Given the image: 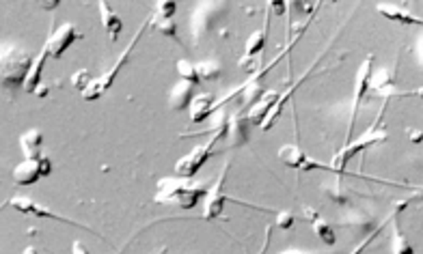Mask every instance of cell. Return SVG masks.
<instances>
[{
  "label": "cell",
  "instance_id": "1",
  "mask_svg": "<svg viewBox=\"0 0 423 254\" xmlns=\"http://www.w3.org/2000/svg\"><path fill=\"white\" fill-rule=\"evenodd\" d=\"M208 188L199 185V183H190L188 179H160L158 183V194H156V203H175L184 209H192L201 197H208Z\"/></svg>",
  "mask_w": 423,
  "mask_h": 254
},
{
  "label": "cell",
  "instance_id": "2",
  "mask_svg": "<svg viewBox=\"0 0 423 254\" xmlns=\"http://www.w3.org/2000/svg\"><path fill=\"white\" fill-rule=\"evenodd\" d=\"M33 65H35V61L26 50L7 46L3 50V67H0V73H3V87L5 89H15L19 84L24 87Z\"/></svg>",
  "mask_w": 423,
  "mask_h": 254
},
{
  "label": "cell",
  "instance_id": "3",
  "mask_svg": "<svg viewBox=\"0 0 423 254\" xmlns=\"http://www.w3.org/2000/svg\"><path fill=\"white\" fill-rule=\"evenodd\" d=\"M151 24V19H145L143 24H140V28L136 30V35L132 37V42H130V46L124 50V54H121L119 58H117V63H115V67L110 69V71H106L104 75H99L97 80H93L85 91H83V100L85 102H95V100H99V97H102L110 87H113V82H115V78L119 75V71L124 69V65H126V61L130 58V54H132V50L136 48V44H138V39H140V35H143V30L147 28Z\"/></svg>",
  "mask_w": 423,
  "mask_h": 254
},
{
  "label": "cell",
  "instance_id": "4",
  "mask_svg": "<svg viewBox=\"0 0 423 254\" xmlns=\"http://www.w3.org/2000/svg\"><path fill=\"white\" fill-rule=\"evenodd\" d=\"M382 112H385V108L380 110V114H378V119H376V123L365 131V134H360L358 138L354 140V143H350V145H344V149L341 151H337V155L333 158V168L341 174L346 170V166H348V162L354 158L356 153H360L363 149H370L372 145H376V143H382V140H387V136H389V131L387 129H378V125H380V116H382Z\"/></svg>",
  "mask_w": 423,
  "mask_h": 254
},
{
  "label": "cell",
  "instance_id": "5",
  "mask_svg": "<svg viewBox=\"0 0 423 254\" xmlns=\"http://www.w3.org/2000/svg\"><path fill=\"white\" fill-rule=\"evenodd\" d=\"M229 127V125H227ZM227 136V129H223V131H218L216 136H212V138L206 143V145H199V147H194L190 153H186L184 158L181 160H177L175 162V172H177V177H181V179H192L194 174L204 168V164L212 158V149L216 147V143L220 140V138H225Z\"/></svg>",
  "mask_w": 423,
  "mask_h": 254
},
{
  "label": "cell",
  "instance_id": "6",
  "mask_svg": "<svg viewBox=\"0 0 423 254\" xmlns=\"http://www.w3.org/2000/svg\"><path fill=\"white\" fill-rule=\"evenodd\" d=\"M372 63H374V54H367L365 61L360 63L358 71H356V80H354V104H352V116H350V125H348V138L346 145L352 143V127L356 121V112L363 104V97L367 95L370 87H372Z\"/></svg>",
  "mask_w": 423,
  "mask_h": 254
},
{
  "label": "cell",
  "instance_id": "7",
  "mask_svg": "<svg viewBox=\"0 0 423 254\" xmlns=\"http://www.w3.org/2000/svg\"><path fill=\"white\" fill-rule=\"evenodd\" d=\"M50 170H52L50 158H46V155H44L42 160H24V162H19L13 168V172H11V179L17 185H33L42 177H48Z\"/></svg>",
  "mask_w": 423,
  "mask_h": 254
},
{
  "label": "cell",
  "instance_id": "8",
  "mask_svg": "<svg viewBox=\"0 0 423 254\" xmlns=\"http://www.w3.org/2000/svg\"><path fill=\"white\" fill-rule=\"evenodd\" d=\"M7 205L13 207V209H17V211H22V213H31V216H37V218H48V220H54V222H65V224H72V226L85 228V230H89V233H95L93 228L85 226V224H78L76 220H69V218H65V216H58V213H54L52 209L42 207L39 203H35V201H31V199H26V197H11V199L7 201Z\"/></svg>",
  "mask_w": 423,
  "mask_h": 254
},
{
  "label": "cell",
  "instance_id": "9",
  "mask_svg": "<svg viewBox=\"0 0 423 254\" xmlns=\"http://www.w3.org/2000/svg\"><path fill=\"white\" fill-rule=\"evenodd\" d=\"M78 39H83V33H80L74 24H60L56 30H52L50 35H48V39H46V50H48V54L52 56V58H60L63 56L65 52H67V48L72 46V44H76Z\"/></svg>",
  "mask_w": 423,
  "mask_h": 254
},
{
  "label": "cell",
  "instance_id": "10",
  "mask_svg": "<svg viewBox=\"0 0 423 254\" xmlns=\"http://www.w3.org/2000/svg\"><path fill=\"white\" fill-rule=\"evenodd\" d=\"M227 172H229V164L223 166L220 170L216 183L210 188L208 197H206V207H204V220H216L220 218V213H223V207H225V201H229V197L223 192L225 188V179H227Z\"/></svg>",
  "mask_w": 423,
  "mask_h": 254
},
{
  "label": "cell",
  "instance_id": "11",
  "mask_svg": "<svg viewBox=\"0 0 423 254\" xmlns=\"http://www.w3.org/2000/svg\"><path fill=\"white\" fill-rule=\"evenodd\" d=\"M279 160L288 164L290 168H296V170H313V168H329L324 164H317L315 160H309L305 151H302L298 145H285L279 149Z\"/></svg>",
  "mask_w": 423,
  "mask_h": 254
},
{
  "label": "cell",
  "instance_id": "12",
  "mask_svg": "<svg viewBox=\"0 0 423 254\" xmlns=\"http://www.w3.org/2000/svg\"><path fill=\"white\" fill-rule=\"evenodd\" d=\"M266 26H268V17H266ZM266 26L259 28L255 35H251V39L247 42V50H244V56L240 58V67L247 69V71H255V65H253V58L257 54H261L266 46Z\"/></svg>",
  "mask_w": 423,
  "mask_h": 254
},
{
  "label": "cell",
  "instance_id": "13",
  "mask_svg": "<svg viewBox=\"0 0 423 254\" xmlns=\"http://www.w3.org/2000/svg\"><path fill=\"white\" fill-rule=\"evenodd\" d=\"M194 97H197L194 95V84L181 80L169 93V106H171V110H177V112L179 110H186V108H190Z\"/></svg>",
  "mask_w": 423,
  "mask_h": 254
},
{
  "label": "cell",
  "instance_id": "14",
  "mask_svg": "<svg viewBox=\"0 0 423 254\" xmlns=\"http://www.w3.org/2000/svg\"><path fill=\"white\" fill-rule=\"evenodd\" d=\"M378 13L385 15L387 19H393V22L399 24H406V26H423V19L413 15L408 9H401L399 5H385V3H378L376 5Z\"/></svg>",
  "mask_w": 423,
  "mask_h": 254
},
{
  "label": "cell",
  "instance_id": "15",
  "mask_svg": "<svg viewBox=\"0 0 423 254\" xmlns=\"http://www.w3.org/2000/svg\"><path fill=\"white\" fill-rule=\"evenodd\" d=\"M216 110V100L212 93H199L190 104V123H201Z\"/></svg>",
  "mask_w": 423,
  "mask_h": 254
},
{
  "label": "cell",
  "instance_id": "16",
  "mask_svg": "<svg viewBox=\"0 0 423 254\" xmlns=\"http://www.w3.org/2000/svg\"><path fill=\"white\" fill-rule=\"evenodd\" d=\"M97 9H99V17H102V26H104L106 35L115 42L121 33V28H124V22H121L119 13H115V9L106 3V0H99Z\"/></svg>",
  "mask_w": 423,
  "mask_h": 254
},
{
  "label": "cell",
  "instance_id": "17",
  "mask_svg": "<svg viewBox=\"0 0 423 254\" xmlns=\"http://www.w3.org/2000/svg\"><path fill=\"white\" fill-rule=\"evenodd\" d=\"M276 100H279V95L276 93H268L266 97H261V102H257V104H253L251 106V110H249V123L251 125H264V121L268 119V114H270V110L274 108V104H276Z\"/></svg>",
  "mask_w": 423,
  "mask_h": 254
},
{
  "label": "cell",
  "instance_id": "18",
  "mask_svg": "<svg viewBox=\"0 0 423 254\" xmlns=\"http://www.w3.org/2000/svg\"><path fill=\"white\" fill-rule=\"evenodd\" d=\"M249 119L247 116H242L240 112L235 116L229 119V127H227V138H229V145L233 147H240L249 143Z\"/></svg>",
  "mask_w": 423,
  "mask_h": 254
},
{
  "label": "cell",
  "instance_id": "19",
  "mask_svg": "<svg viewBox=\"0 0 423 254\" xmlns=\"http://www.w3.org/2000/svg\"><path fill=\"white\" fill-rule=\"evenodd\" d=\"M19 145H22L24 158L26 160H42V145H44V136L39 134L37 129H31L26 134L19 136Z\"/></svg>",
  "mask_w": 423,
  "mask_h": 254
},
{
  "label": "cell",
  "instance_id": "20",
  "mask_svg": "<svg viewBox=\"0 0 423 254\" xmlns=\"http://www.w3.org/2000/svg\"><path fill=\"white\" fill-rule=\"evenodd\" d=\"M48 56H50V54H48V50L44 48L42 52H39V56L35 58V65H33V69H31V73H28V78H26V82H24L26 93H33V95H35V91L44 84V82H42V71H44V65H46V58H48Z\"/></svg>",
  "mask_w": 423,
  "mask_h": 254
},
{
  "label": "cell",
  "instance_id": "21",
  "mask_svg": "<svg viewBox=\"0 0 423 254\" xmlns=\"http://www.w3.org/2000/svg\"><path fill=\"white\" fill-rule=\"evenodd\" d=\"M397 216V211L393 213V218H391V228H393V237H391V244H393V254H415L410 242L406 239V235L401 233L399 228V222L395 220Z\"/></svg>",
  "mask_w": 423,
  "mask_h": 254
},
{
  "label": "cell",
  "instance_id": "22",
  "mask_svg": "<svg viewBox=\"0 0 423 254\" xmlns=\"http://www.w3.org/2000/svg\"><path fill=\"white\" fill-rule=\"evenodd\" d=\"M149 19H151L149 26H154L158 33H163V35H167L171 39H177V24L173 22V17H156V15H151Z\"/></svg>",
  "mask_w": 423,
  "mask_h": 254
},
{
  "label": "cell",
  "instance_id": "23",
  "mask_svg": "<svg viewBox=\"0 0 423 254\" xmlns=\"http://www.w3.org/2000/svg\"><path fill=\"white\" fill-rule=\"evenodd\" d=\"M177 73L181 80H186L190 84H201V78H199V69L194 63L190 61H177Z\"/></svg>",
  "mask_w": 423,
  "mask_h": 254
},
{
  "label": "cell",
  "instance_id": "24",
  "mask_svg": "<svg viewBox=\"0 0 423 254\" xmlns=\"http://www.w3.org/2000/svg\"><path fill=\"white\" fill-rule=\"evenodd\" d=\"M313 230H315V235L324 242V244H329V246H335L337 244V237H335V230H333V226L329 224V222H324L322 218H317L315 222H313Z\"/></svg>",
  "mask_w": 423,
  "mask_h": 254
},
{
  "label": "cell",
  "instance_id": "25",
  "mask_svg": "<svg viewBox=\"0 0 423 254\" xmlns=\"http://www.w3.org/2000/svg\"><path fill=\"white\" fill-rule=\"evenodd\" d=\"M199 69V78H201V82H212V80H218V75H220V65L218 63H199L197 65Z\"/></svg>",
  "mask_w": 423,
  "mask_h": 254
},
{
  "label": "cell",
  "instance_id": "26",
  "mask_svg": "<svg viewBox=\"0 0 423 254\" xmlns=\"http://www.w3.org/2000/svg\"><path fill=\"white\" fill-rule=\"evenodd\" d=\"M93 82V78L89 75V71L87 69H83V71H78V73H74L72 75V84H74V89H78L80 93H83L89 84Z\"/></svg>",
  "mask_w": 423,
  "mask_h": 254
},
{
  "label": "cell",
  "instance_id": "27",
  "mask_svg": "<svg viewBox=\"0 0 423 254\" xmlns=\"http://www.w3.org/2000/svg\"><path fill=\"white\" fill-rule=\"evenodd\" d=\"M175 7H177V5L173 3V0H167V3H158L154 15H156V17H173Z\"/></svg>",
  "mask_w": 423,
  "mask_h": 254
},
{
  "label": "cell",
  "instance_id": "28",
  "mask_svg": "<svg viewBox=\"0 0 423 254\" xmlns=\"http://www.w3.org/2000/svg\"><path fill=\"white\" fill-rule=\"evenodd\" d=\"M387 224H389V220H387L385 224H380V226H378V228H376V230L372 233V235H370V237H365V242H360V244H358V246H356V248H354L352 252H350V254H360L363 250H365V248H367V246H370V244H372V242H374V239H376V237L380 235L382 230H385V226H387Z\"/></svg>",
  "mask_w": 423,
  "mask_h": 254
},
{
  "label": "cell",
  "instance_id": "29",
  "mask_svg": "<svg viewBox=\"0 0 423 254\" xmlns=\"http://www.w3.org/2000/svg\"><path fill=\"white\" fill-rule=\"evenodd\" d=\"M276 226L283 228V230L292 228L294 226V213L292 211H281L279 216H276Z\"/></svg>",
  "mask_w": 423,
  "mask_h": 254
},
{
  "label": "cell",
  "instance_id": "30",
  "mask_svg": "<svg viewBox=\"0 0 423 254\" xmlns=\"http://www.w3.org/2000/svg\"><path fill=\"white\" fill-rule=\"evenodd\" d=\"M72 254H91V252L87 250V246L83 242H74L72 244Z\"/></svg>",
  "mask_w": 423,
  "mask_h": 254
},
{
  "label": "cell",
  "instance_id": "31",
  "mask_svg": "<svg viewBox=\"0 0 423 254\" xmlns=\"http://www.w3.org/2000/svg\"><path fill=\"white\" fill-rule=\"evenodd\" d=\"M302 213H305V218H307L311 224H313V222L320 218V216H317V211H315V209H311V207H305V209H302Z\"/></svg>",
  "mask_w": 423,
  "mask_h": 254
},
{
  "label": "cell",
  "instance_id": "32",
  "mask_svg": "<svg viewBox=\"0 0 423 254\" xmlns=\"http://www.w3.org/2000/svg\"><path fill=\"white\" fill-rule=\"evenodd\" d=\"M391 95H399V97L413 95V97H421V100H423V89H417V91H408V93H391ZM391 95H389V97H391Z\"/></svg>",
  "mask_w": 423,
  "mask_h": 254
},
{
  "label": "cell",
  "instance_id": "33",
  "mask_svg": "<svg viewBox=\"0 0 423 254\" xmlns=\"http://www.w3.org/2000/svg\"><path fill=\"white\" fill-rule=\"evenodd\" d=\"M279 254H322V252H302V250H283Z\"/></svg>",
  "mask_w": 423,
  "mask_h": 254
},
{
  "label": "cell",
  "instance_id": "34",
  "mask_svg": "<svg viewBox=\"0 0 423 254\" xmlns=\"http://www.w3.org/2000/svg\"><path fill=\"white\" fill-rule=\"evenodd\" d=\"M22 254H37V250H35V248H26V250H24Z\"/></svg>",
  "mask_w": 423,
  "mask_h": 254
},
{
  "label": "cell",
  "instance_id": "35",
  "mask_svg": "<svg viewBox=\"0 0 423 254\" xmlns=\"http://www.w3.org/2000/svg\"><path fill=\"white\" fill-rule=\"evenodd\" d=\"M419 48H421V67H423V37H421V44H419Z\"/></svg>",
  "mask_w": 423,
  "mask_h": 254
},
{
  "label": "cell",
  "instance_id": "36",
  "mask_svg": "<svg viewBox=\"0 0 423 254\" xmlns=\"http://www.w3.org/2000/svg\"><path fill=\"white\" fill-rule=\"evenodd\" d=\"M165 252H167V248H160V250H158V252H154V254H165Z\"/></svg>",
  "mask_w": 423,
  "mask_h": 254
}]
</instances>
